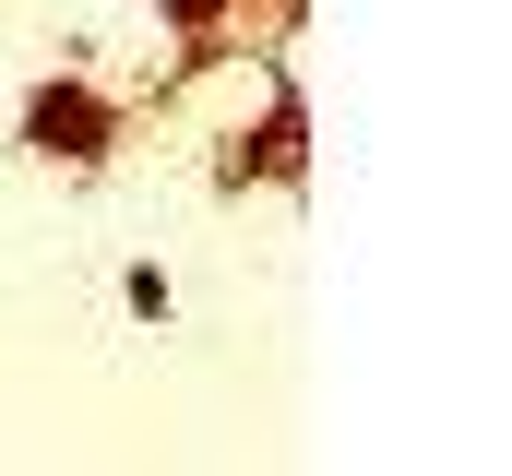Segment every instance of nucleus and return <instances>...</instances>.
<instances>
[{
    "instance_id": "f257e3e1",
    "label": "nucleus",
    "mask_w": 512,
    "mask_h": 476,
    "mask_svg": "<svg viewBox=\"0 0 512 476\" xmlns=\"http://www.w3.org/2000/svg\"><path fill=\"white\" fill-rule=\"evenodd\" d=\"M24 143H48V155H108V108H96L84 84H48V96L24 108Z\"/></svg>"
}]
</instances>
